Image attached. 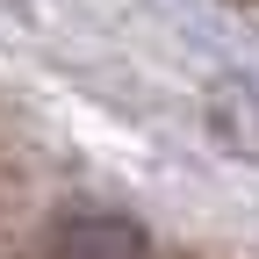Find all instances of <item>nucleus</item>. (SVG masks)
Listing matches in <instances>:
<instances>
[{"mask_svg":"<svg viewBox=\"0 0 259 259\" xmlns=\"http://www.w3.org/2000/svg\"><path fill=\"white\" fill-rule=\"evenodd\" d=\"M44 259H144V231L130 216H65L44 238Z\"/></svg>","mask_w":259,"mask_h":259,"instance_id":"1","label":"nucleus"}]
</instances>
